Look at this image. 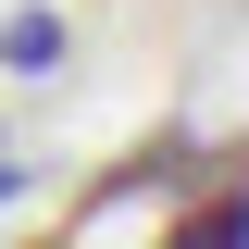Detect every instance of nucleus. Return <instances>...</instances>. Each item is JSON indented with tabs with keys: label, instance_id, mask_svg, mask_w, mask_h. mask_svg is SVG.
<instances>
[{
	"label": "nucleus",
	"instance_id": "1",
	"mask_svg": "<svg viewBox=\"0 0 249 249\" xmlns=\"http://www.w3.org/2000/svg\"><path fill=\"white\" fill-rule=\"evenodd\" d=\"M0 62H13V75H50L62 62V13H13V25H0Z\"/></svg>",
	"mask_w": 249,
	"mask_h": 249
},
{
	"label": "nucleus",
	"instance_id": "2",
	"mask_svg": "<svg viewBox=\"0 0 249 249\" xmlns=\"http://www.w3.org/2000/svg\"><path fill=\"white\" fill-rule=\"evenodd\" d=\"M175 249H249V187H224L212 212H187V224H175Z\"/></svg>",
	"mask_w": 249,
	"mask_h": 249
},
{
	"label": "nucleus",
	"instance_id": "3",
	"mask_svg": "<svg viewBox=\"0 0 249 249\" xmlns=\"http://www.w3.org/2000/svg\"><path fill=\"white\" fill-rule=\"evenodd\" d=\"M13 187H25V175H13V162H0V199H13Z\"/></svg>",
	"mask_w": 249,
	"mask_h": 249
}]
</instances>
